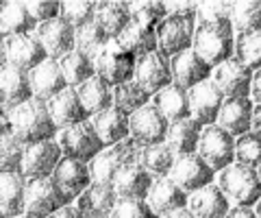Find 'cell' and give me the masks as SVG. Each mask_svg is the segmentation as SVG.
I'll return each instance as SVG.
<instances>
[{
    "instance_id": "obj_1",
    "label": "cell",
    "mask_w": 261,
    "mask_h": 218,
    "mask_svg": "<svg viewBox=\"0 0 261 218\" xmlns=\"http://www.w3.org/2000/svg\"><path fill=\"white\" fill-rule=\"evenodd\" d=\"M166 11L168 15L157 24L154 35H157V51L170 59L192 48L196 5H166Z\"/></svg>"
},
{
    "instance_id": "obj_2",
    "label": "cell",
    "mask_w": 261,
    "mask_h": 218,
    "mask_svg": "<svg viewBox=\"0 0 261 218\" xmlns=\"http://www.w3.org/2000/svg\"><path fill=\"white\" fill-rule=\"evenodd\" d=\"M11 135H15L24 147L46 140H55L57 127L53 125L46 103L29 99L27 103L11 109Z\"/></svg>"
},
{
    "instance_id": "obj_3",
    "label": "cell",
    "mask_w": 261,
    "mask_h": 218,
    "mask_svg": "<svg viewBox=\"0 0 261 218\" xmlns=\"http://www.w3.org/2000/svg\"><path fill=\"white\" fill-rule=\"evenodd\" d=\"M218 177V188L231 207H255L259 203V171L233 164L222 168Z\"/></svg>"
},
{
    "instance_id": "obj_4",
    "label": "cell",
    "mask_w": 261,
    "mask_h": 218,
    "mask_svg": "<svg viewBox=\"0 0 261 218\" xmlns=\"http://www.w3.org/2000/svg\"><path fill=\"white\" fill-rule=\"evenodd\" d=\"M233 29L218 24H196L192 37V51L207 63L216 68L222 61L233 57Z\"/></svg>"
},
{
    "instance_id": "obj_5",
    "label": "cell",
    "mask_w": 261,
    "mask_h": 218,
    "mask_svg": "<svg viewBox=\"0 0 261 218\" xmlns=\"http://www.w3.org/2000/svg\"><path fill=\"white\" fill-rule=\"evenodd\" d=\"M55 142L59 144L63 157L83 161V164H89V161H92L98 153L105 149L102 142L98 140V135H96V131H94V127H92L89 120L57 131Z\"/></svg>"
},
{
    "instance_id": "obj_6",
    "label": "cell",
    "mask_w": 261,
    "mask_h": 218,
    "mask_svg": "<svg viewBox=\"0 0 261 218\" xmlns=\"http://www.w3.org/2000/svg\"><path fill=\"white\" fill-rule=\"evenodd\" d=\"M133 70H135V57L126 53L116 39H109L102 51L98 53V57L94 59L96 77L102 79L109 87L130 81L133 79Z\"/></svg>"
},
{
    "instance_id": "obj_7",
    "label": "cell",
    "mask_w": 261,
    "mask_h": 218,
    "mask_svg": "<svg viewBox=\"0 0 261 218\" xmlns=\"http://www.w3.org/2000/svg\"><path fill=\"white\" fill-rule=\"evenodd\" d=\"M233 142L224 129H220L218 125L202 127L198 147H196V155H198L214 173H220L222 168L233 164Z\"/></svg>"
},
{
    "instance_id": "obj_8",
    "label": "cell",
    "mask_w": 261,
    "mask_h": 218,
    "mask_svg": "<svg viewBox=\"0 0 261 218\" xmlns=\"http://www.w3.org/2000/svg\"><path fill=\"white\" fill-rule=\"evenodd\" d=\"M137 144L126 138L118 144H113V147H105L98 155L89 161L87 168H89V177H92V181L96 183H109L113 181V177L116 173L120 171L124 164H130V161H135V153H137Z\"/></svg>"
},
{
    "instance_id": "obj_9",
    "label": "cell",
    "mask_w": 261,
    "mask_h": 218,
    "mask_svg": "<svg viewBox=\"0 0 261 218\" xmlns=\"http://www.w3.org/2000/svg\"><path fill=\"white\" fill-rule=\"evenodd\" d=\"M168 179L190 197L200 188H205V185L216 183V173L196 153H192V155H181L174 159V164L168 173Z\"/></svg>"
},
{
    "instance_id": "obj_10",
    "label": "cell",
    "mask_w": 261,
    "mask_h": 218,
    "mask_svg": "<svg viewBox=\"0 0 261 218\" xmlns=\"http://www.w3.org/2000/svg\"><path fill=\"white\" fill-rule=\"evenodd\" d=\"M63 205L68 203L48 177H44V179H24V216L46 218Z\"/></svg>"
},
{
    "instance_id": "obj_11",
    "label": "cell",
    "mask_w": 261,
    "mask_h": 218,
    "mask_svg": "<svg viewBox=\"0 0 261 218\" xmlns=\"http://www.w3.org/2000/svg\"><path fill=\"white\" fill-rule=\"evenodd\" d=\"M168 120L163 118L154 105H144L142 109L133 111L128 116V138L137 147H152V144L166 142Z\"/></svg>"
},
{
    "instance_id": "obj_12",
    "label": "cell",
    "mask_w": 261,
    "mask_h": 218,
    "mask_svg": "<svg viewBox=\"0 0 261 218\" xmlns=\"http://www.w3.org/2000/svg\"><path fill=\"white\" fill-rule=\"evenodd\" d=\"M53 181V185L59 190V195L65 199L68 205H74V201L79 199V195L83 192L89 183H92V177H89V168L83 161L76 159H68L61 157L59 164L55 166L53 175L48 177Z\"/></svg>"
},
{
    "instance_id": "obj_13",
    "label": "cell",
    "mask_w": 261,
    "mask_h": 218,
    "mask_svg": "<svg viewBox=\"0 0 261 218\" xmlns=\"http://www.w3.org/2000/svg\"><path fill=\"white\" fill-rule=\"evenodd\" d=\"M61 157H63L61 149L55 140L29 144V147H24V153H22L20 175L24 179H44V177H50Z\"/></svg>"
},
{
    "instance_id": "obj_14",
    "label": "cell",
    "mask_w": 261,
    "mask_h": 218,
    "mask_svg": "<svg viewBox=\"0 0 261 218\" xmlns=\"http://www.w3.org/2000/svg\"><path fill=\"white\" fill-rule=\"evenodd\" d=\"M133 81L150 96L157 94L159 90H163V87H168L172 83L170 59L163 57L159 51L148 53V55H144V57H137L135 70H133Z\"/></svg>"
},
{
    "instance_id": "obj_15",
    "label": "cell",
    "mask_w": 261,
    "mask_h": 218,
    "mask_svg": "<svg viewBox=\"0 0 261 218\" xmlns=\"http://www.w3.org/2000/svg\"><path fill=\"white\" fill-rule=\"evenodd\" d=\"M252 70L244 68L238 59H226L211 70V81L224 99H248Z\"/></svg>"
},
{
    "instance_id": "obj_16",
    "label": "cell",
    "mask_w": 261,
    "mask_h": 218,
    "mask_svg": "<svg viewBox=\"0 0 261 218\" xmlns=\"http://www.w3.org/2000/svg\"><path fill=\"white\" fill-rule=\"evenodd\" d=\"M187 101H190V116L202 127H209V125H216V118L224 103V96L216 87L214 81L207 79L202 83L194 85L192 90H187Z\"/></svg>"
},
{
    "instance_id": "obj_17",
    "label": "cell",
    "mask_w": 261,
    "mask_h": 218,
    "mask_svg": "<svg viewBox=\"0 0 261 218\" xmlns=\"http://www.w3.org/2000/svg\"><path fill=\"white\" fill-rule=\"evenodd\" d=\"M35 35H37L48 59L59 61L61 57H65L68 53L74 51V29H72L68 22H63L61 18L37 24Z\"/></svg>"
},
{
    "instance_id": "obj_18",
    "label": "cell",
    "mask_w": 261,
    "mask_h": 218,
    "mask_svg": "<svg viewBox=\"0 0 261 218\" xmlns=\"http://www.w3.org/2000/svg\"><path fill=\"white\" fill-rule=\"evenodd\" d=\"M144 203L148 205L154 218H163L176 209L187 207V195L181 188H176L168 177H157V179H152Z\"/></svg>"
},
{
    "instance_id": "obj_19",
    "label": "cell",
    "mask_w": 261,
    "mask_h": 218,
    "mask_svg": "<svg viewBox=\"0 0 261 218\" xmlns=\"http://www.w3.org/2000/svg\"><path fill=\"white\" fill-rule=\"evenodd\" d=\"M46 109H48V114H50V120L57 127V131L89 120L83 105L79 101V94H76L74 87H65L63 92L53 96L50 101H46Z\"/></svg>"
},
{
    "instance_id": "obj_20",
    "label": "cell",
    "mask_w": 261,
    "mask_h": 218,
    "mask_svg": "<svg viewBox=\"0 0 261 218\" xmlns=\"http://www.w3.org/2000/svg\"><path fill=\"white\" fill-rule=\"evenodd\" d=\"M211 66H207L192 48L170 57V72H172V83L181 85L183 90H192L194 85L211 79Z\"/></svg>"
},
{
    "instance_id": "obj_21",
    "label": "cell",
    "mask_w": 261,
    "mask_h": 218,
    "mask_svg": "<svg viewBox=\"0 0 261 218\" xmlns=\"http://www.w3.org/2000/svg\"><path fill=\"white\" fill-rule=\"evenodd\" d=\"M5 46H7V63L27 72L39 66L44 59H48L35 33L5 37Z\"/></svg>"
},
{
    "instance_id": "obj_22",
    "label": "cell",
    "mask_w": 261,
    "mask_h": 218,
    "mask_svg": "<svg viewBox=\"0 0 261 218\" xmlns=\"http://www.w3.org/2000/svg\"><path fill=\"white\" fill-rule=\"evenodd\" d=\"M29 83H31L33 99H37L42 103L50 101L53 96H57L68 87L63 75H61L59 61H55V59H44L39 66L29 70Z\"/></svg>"
},
{
    "instance_id": "obj_23",
    "label": "cell",
    "mask_w": 261,
    "mask_h": 218,
    "mask_svg": "<svg viewBox=\"0 0 261 218\" xmlns=\"http://www.w3.org/2000/svg\"><path fill=\"white\" fill-rule=\"evenodd\" d=\"M116 201H118V197L109 183L92 181L79 195V199L74 201L76 203L74 207L79 209L83 218H109Z\"/></svg>"
},
{
    "instance_id": "obj_24",
    "label": "cell",
    "mask_w": 261,
    "mask_h": 218,
    "mask_svg": "<svg viewBox=\"0 0 261 218\" xmlns=\"http://www.w3.org/2000/svg\"><path fill=\"white\" fill-rule=\"evenodd\" d=\"M150 183H152V177L140 168L135 161L130 164H124L116 173L111 181V188L116 192L118 199H137V201H144L146 195L150 190Z\"/></svg>"
},
{
    "instance_id": "obj_25",
    "label": "cell",
    "mask_w": 261,
    "mask_h": 218,
    "mask_svg": "<svg viewBox=\"0 0 261 218\" xmlns=\"http://www.w3.org/2000/svg\"><path fill=\"white\" fill-rule=\"evenodd\" d=\"M29 99H33L29 72L5 63V66L0 68V103L7 105L9 109H13V107H18V105L27 103Z\"/></svg>"
},
{
    "instance_id": "obj_26",
    "label": "cell",
    "mask_w": 261,
    "mask_h": 218,
    "mask_svg": "<svg viewBox=\"0 0 261 218\" xmlns=\"http://www.w3.org/2000/svg\"><path fill=\"white\" fill-rule=\"evenodd\" d=\"M250 114H252V103L248 99H224L222 107L218 111L216 125L231 135V138H240V135L250 131Z\"/></svg>"
},
{
    "instance_id": "obj_27",
    "label": "cell",
    "mask_w": 261,
    "mask_h": 218,
    "mask_svg": "<svg viewBox=\"0 0 261 218\" xmlns=\"http://www.w3.org/2000/svg\"><path fill=\"white\" fill-rule=\"evenodd\" d=\"M89 123H92L98 140L102 142V147H113V144L128 138V116L122 114L113 105L98 111L96 116L89 118Z\"/></svg>"
},
{
    "instance_id": "obj_28",
    "label": "cell",
    "mask_w": 261,
    "mask_h": 218,
    "mask_svg": "<svg viewBox=\"0 0 261 218\" xmlns=\"http://www.w3.org/2000/svg\"><path fill=\"white\" fill-rule=\"evenodd\" d=\"M37 22L31 18L27 3L22 0H3L0 3V37L35 33Z\"/></svg>"
},
{
    "instance_id": "obj_29",
    "label": "cell",
    "mask_w": 261,
    "mask_h": 218,
    "mask_svg": "<svg viewBox=\"0 0 261 218\" xmlns=\"http://www.w3.org/2000/svg\"><path fill=\"white\" fill-rule=\"evenodd\" d=\"M187 209L196 218H224L231 205H228V201L224 199L218 185L209 183L187 197Z\"/></svg>"
},
{
    "instance_id": "obj_30",
    "label": "cell",
    "mask_w": 261,
    "mask_h": 218,
    "mask_svg": "<svg viewBox=\"0 0 261 218\" xmlns=\"http://www.w3.org/2000/svg\"><path fill=\"white\" fill-rule=\"evenodd\" d=\"M150 105L157 107V111L168 120V123H176V120L192 118L190 116V101H187V90L181 85L170 83L157 94H152Z\"/></svg>"
},
{
    "instance_id": "obj_31",
    "label": "cell",
    "mask_w": 261,
    "mask_h": 218,
    "mask_svg": "<svg viewBox=\"0 0 261 218\" xmlns=\"http://www.w3.org/2000/svg\"><path fill=\"white\" fill-rule=\"evenodd\" d=\"M130 22L128 3H118V0H102L96 3L94 11V24L102 31L109 39H116L120 31Z\"/></svg>"
},
{
    "instance_id": "obj_32",
    "label": "cell",
    "mask_w": 261,
    "mask_h": 218,
    "mask_svg": "<svg viewBox=\"0 0 261 218\" xmlns=\"http://www.w3.org/2000/svg\"><path fill=\"white\" fill-rule=\"evenodd\" d=\"M116 42L124 48L126 53L133 55L135 59L157 51V35H154V29L146 27V24L135 22V20H130L126 27L120 31V35L116 37Z\"/></svg>"
},
{
    "instance_id": "obj_33",
    "label": "cell",
    "mask_w": 261,
    "mask_h": 218,
    "mask_svg": "<svg viewBox=\"0 0 261 218\" xmlns=\"http://www.w3.org/2000/svg\"><path fill=\"white\" fill-rule=\"evenodd\" d=\"M202 125L196 123L194 118H185V120H176V123L168 125V133H166V144L176 157L181 155H192L196 153L198 147V138H200Z\"/></svg>"
},
{
    "instance_id": "obj_34",
    "label": "cell",
    "mask_w": 261,
    "mask_h": 218,
    "mask_svg": "<svg viewBox=\"0 0 261 218\" xmlns=\"http://www.w3.org/2000/svg\"><path fill=\"white\" fill-rule=\"evenodd\" d=\"M174 159H176V155L166 142L152 144V147H140L135 153V164L140 168H144L152 179H157V177H168Z\"/></svg>"
},
{
    "instance_id": "obj_35",
    "label": "cell",
    "mask_w": 261,
    "mask_h": 218,
    "mask_svg": "<svg viewBox=\"0 0 261 218\" xmlns=\"http://www.w3.org/2000/svg\"><path fill=\"white\" fill-rule=\"evenodd\" d=\"M0 214L5 218L24 216V177L0 173Z\"/></svg>"
},
{
    "instance_id": "obj_36",
    "label": "cell",
    "mask_w": 261,
    "mask_h": 218,
    "mask_svg": "<svg viewBox=\"0 0 261 218\" xmlns=\"http://www.w3.org/2000/svg\"><path fill=\"white\" fill-rule=\"evenodd\" d=\"M228 22H231L233 35L259 33L261 3L259 0H235V3H228Z\"/></svg>"
},
{
    "instance_id": "obj_37",
    "label": "cell",
    "mask_w": 261,
    "mask_h": 218,
    "mask_svg": "<svg viewBox=\"0 0 261 218\" xmlns=\"http://www.w3.org/2000/svg\"><path fill=\"white\" fill-rule=\"evenodd\" d=\"M79 94V101L83 105L85 114L92 118L96 116L98 111L107 109L113 105V96H111V87L105 83L102 79H98L96 75L92 79H87L85 83H81L79 87H74Z\"/></svg>"
},
{
    "instance_id": "obj_38",
    "label": "cell",
    "mask_w": 261,
    "mask_h": 218,
    "mask_svg": "<svg viewBox=\"0 0 261 218\" xmlns=\"http://www.w3.org/2000/svg\"><path fill=\"white\" fill-rule=\"evenodd\" d=\"M111 96H113V107L120 109L122 114H126V116H130L137 109H142L144 105H148L152 99V96L148 92H144L133 79L126 81V83L111 87Z\"/></svg>"
},
{
    "instance_id": "obj_39",
    "label": "cell",
    "mask_w": 261,
    "mask_h": 218,
    "mask_svg": "<svg viewBox=\"0 0 261 218\" xmlns=\"http://www.w3.org/2000/svg\"><path fill=\"white\" fill-rule=\"evenodd\" d=\"M59 68H61V75H63L68 87H79L81 83H85L87 79H92L96 75L94 63L89 61L85 55H81L76 51H72V53L65 55V57H61Z\"/></svg>"
},
{
    "instance_id": "obj_40",
    "label": "cell",
    "mask_w": 261,
    "mask_h": 218,
    "mask_svg": "<svg viewBox=\"0 0 261 218\" xmlns=\"http://www.w3.org/2000/svg\"><path fill=\"white\" fill-rule=\"evenodd\" d=\"M107 42H109V37L105 35L94 22H89V24H85V27H81V29H74V51L81 53V55H85L92 63H94V59L98 57V53L102 51Z\"/></svg>"
},
{
    "instance_id": "obj_41",
    "label": "cell",
    "mask_w": 261,
    "mask_h": 218,
    "mask_svg": "<svg viewBox=\"0 0 261 218\" xmlns=\"http://www.w3.org/2000/svg\"><path fill=\"white\" fill-rule=\"evenodd\" d=\"M233 59H238L244 68L259 70L261 61V37L259 33H242L233 37Z\"/></svg>"
},
{
    "instance_id": "obj_42",
    "label": "cell",
    "mask_w": 261,
    "mask_h": 218,
    "mask_svg": "<svg viewBox=\"0 0 261 218\" xmlns=\"http://www.w3.org/2000/svg\"><path fill=\"white\" fill-rule=\"evenodd\" d=\"M96 3L89 0H70V3H59V18L68 22L72 29H81L85 24L94 22Z\"/></svg>"
},
{
    "instance_id": "obj_43",
    "label": "cell",
    "mask_w": 261,
    "mask_h": 218,
    "mask_svg": "<svg viewBox=\"0 0 261 218\" xmlns=\"http://www.w3.org/2000/svg\"><path fill=\"white\" fill-rule=\"evenodd\" d=\"M259 133H244L240 138H235L233 142V161L240 166H248V168H259Z\"/></svg>"
},
{
    "instance_id": "obj_44",
    "label": "cell",
    "mask_w": 261,
    "mask_h": 218,
    "mask_svg": "<svg viewBox=\"0 0 261 218\" xmlns=\"http://www.w3.org/2000/svg\"><path fill=\"white\" fill-rule=\"evenodd\" d=\"M22 153H24V144L15 135L9 133L5 138H0V173L20 175Z\"/></svg>"
},
{
    "instance_id": "obj_45",
    "label": "cell",
    "mask_w": 261,
    "mask_h": 218,
    "mask_svg": "<svg viewBox=\"0 0 261 218\" xmlns=\"http://www.w3.org/2000/svg\"><path fill=\"white\" fill-rule=\"evenodd\" d=\"M130 20L146 24L150 29H157V24L166 18V3H128Z\"/></svg>"
},
{
    "instance_id": "obj_46",
    "label": "cell",
    "mask_w": 261,
    "mask_h": 218,
    "mask_svg": "<svg viewBox=\"0 0 261 218\" xmlns=\"http://www.w3.org/2000/svg\"><path fill=\"white\" fill-rule=\"evenodd\" d=\"M196 24L231 27V22H228V3H202V5H196Z\"/></svg>"
},
{
    "instance_id": "obj_47",
    "label": "cell",
    "mask_w": 261,
    "mask_h": 218,
    "mask_svg": "<svg viewBox=\"0 0 261 218\" xmlns=\"http://www.w3.org/2000/svg\"><path fill=\"white\" fill-rule=\"evenodd\" d=\"M109 218H154L148 205L137 199H118Z\"/></svg>"
},
{
    "instance_id": "obj_48",
    "label": "cell",
    "mask_w": 261,
    "mask_h": 218,
    "mask_svg": "<svg viewBox=\"0 0 261 218\" xmlns=\"http://www.w3.org/2000/svg\"><path fill=\"white\" fill-rule=\"evenodd\" d=\"M27 9L37 24L59 18V3H48V0L46 3H27Z\"/></svg>"
},
{
    "instance_id": "obj_49",
    "label": "cell",
    "mask_w": 261,
    "mask_h": 218,
    "mask_svg": "<svg viewBox=\"0 0 261 218\" xmlns=\"http://www.w3.org/2000/svg\"><path fill=\"white\" fill-rule=\"evenodd\" d=\"M248 101L252 105H259L261 101V77H259V70L252 72V79H250V92H248Z\"/></svg>"
},
{
    "instance_id": "obj_50",
    "label": "cell",
    "mask_w": 261,
    "mask_h": 218,
    "mask_svg": "<svg viewBox=\"0 0 261 218\" xmlns=\"http://www.w3.org/2000/svg\"><path fill=\"white\" fill-rule=\"evenodd\" d=\"M11 133V109L0 103V138Z\"/></svg>"
},
{
    "instance_id": "obj_51",
    "label": "cell",
    "mask_w": 261,
    "mask_h": 218,
    "mask_svg": "<svg viewBox=\"0 0 261 218\" xmlns=\"http://www.w3.org/2000/svg\"><path fill=\"white\" fill-rule=\"evenodd\" d=\"M224 218H259V214L252 207H231Z\"/></svg>"
},
{
    "instance_id": "obj_52",
    "label": "cell",
    "mask_w": 261,
    "mask_h": 218,
    "mask_svg": "<svg viewBox=\"0 0 261 218\" xmlns=\"http://www.w3.org/2000/svg\"><path fill=\"white\" fill-rule=\"evenodd\" d=\"M46 218H83V216H81V212L74 205H63V207H59L57 212H53L50 216H46Z\"/></svg>"
},
{
    "instance_id": "obj_53",
    "label": "cell",
    "mask_w": 261,
    "mask_h": 218,
    "mask_svg": "<svg viewBox=\"0 0 261 218\" xmlns=\"http://www.w3.org/2000/svg\"><path fill=\"white\" fill-rule=\"evenodd\" d=\"M259 120H261V109H259V105H252V114H250V133H259Z\"/></svg>"
},
{
    "instance_id": "obj_54",
    "label": "cell",
    "mask_w": 261,
    "mask_h": 218,
    "mask_svg": "<svg viewBox=\"0 0 261 218\" xmlns=\"http://www.w3.org/2000/svg\"><path fill=\"white\" fill-rule=\"evenodd\" d=\"M163 218H196V216H194L187 207H183V209H176V212L168 214V216H163Z\"/></svg>"
},
{
    "instance_id": "obj_55",
    "label": "cell",
    "mask_w": 261,
    "mask_h": 218,
    "mask_svg": "<svg viewBox=\"0 0 261 218\" xmlns=\"http://www.w3.org/2000/svg\"><path fill=\"white\" fill-rule=\"evenodd\" d=\"M7 63V46H5V37H0V68Z\"/></svg>"
},
{
    "instance_id": "obj_56",
    "label": "cell",
    "mask_w": 261,
    "mask_h": 218,
    "mask_svg": "<svg viewBox=\"0 0 261 218\" xmlns=\"http://www.w3.org/2000/svg\"><path fill=\"white\" fill-rule=\"evenodd\" d=\"M20 218H29V216H20Z\"/></svg>"
},
{
    "instance_id": "obj_57",
    "label": "cell",
    "mask_w": 261,
    "mask_h": 218,
    "mask_svg": "<svg viewBox=\"0 0 261 218\" xmlns=\"http://www.w3.org/2000/svg\"><path fill=\"white\" fill-rule=\"evenodd\" d=\"M0 218H5V216H3V214H0Z\"/></svg>"
}]
</instances>
